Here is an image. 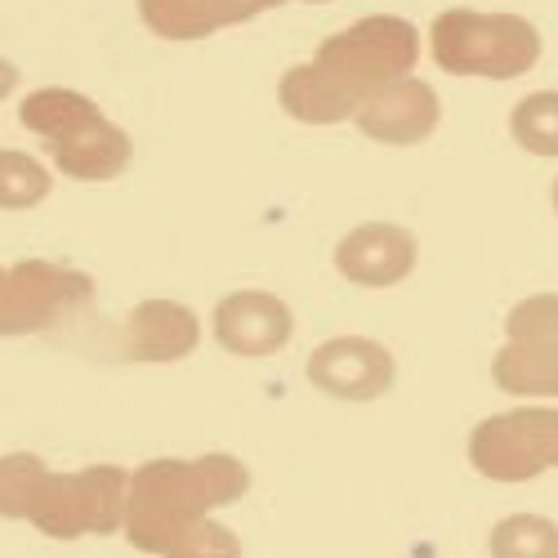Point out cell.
<instances>
[{"mask_svg": "<svg viewBox=\"0 0 558 558\" xmlns=\"http://www.w3.org/2000/svg\"><path fill=\"white\" fill-rule=\"evenodd\" d=\"M54 161L63 174L72 179H117L125 166H130V134L121 125H112L108 117L89 121L85 130L59 138V144H50Z\"/></svg>", "mask_w": 558, "mask_h": 558, "instance_id": "13", "label": "cell"}, {"mask_svg": "<svg viewBox=\"0 0 558 558\" xmlns=\"http://www.w3.org/2000/svg\"><path fill=\"white\" fill-rule=\"evenodd\" d=\"M161 558H242V541L215 519H197Z\"/></svg>", "mask_w": 558, "mask_h": 558, "instance_id": "22", "label": "cell"}, {"mask_svg": "<svg viewBox=\"0 0 558 558\" xmlns=\"http://www.w3.org/2000/svg\"><path fill=\"white\" fill-rule=\"evenodd\" d=\"M509 415H514V425L523 429L527 447L541 456L545 470H558V407H523Z\"/></svg>", "mask_w": 558, "mask_h": 558, "instance_id": "23", "label": "cell"}, {"mask_svg": "<svg viewBox=\"0 0 558 558\" xmlns=\"http://www.w3.org/2000/svg\"><path fill=\"white\" fill-rule=\"evenodd\" d=\"M45 464L36 456H5L0 460V519H32L45 487Z\"/></svg>", "mask_w": 558, "mask_h": 558, "instance_id": "19", "label": "cell"}, {"mask_svg": "<svg viewBox=\"0 0 558 558\" xmlns=\"http://www.w3.org/2000/svg\"><path fill=\"white\" fill-rule=\"evenodd\" d=\"M415 59H421V32L407 19L371 14V19L336 32L331 40H322L313 68L357 108L371 95H380V89L411 76Z\"/></svg>", "mask_w": 558, "mask_h": 558, "instance_id": "1", "label": "cell"}, {"mask_svg": "<svg viewBox=\"0 0 558 558\" xmlns=\"http://www.w3.org/2000/svg\"><path fill=\"white\" fill-rule=\"evenodd\" d=\"M554 210H558V179H554Z\"/></svg>", "mask_w": 558, "mask_h": 558, "instance_id": "24", "label": "cell"}, {"mask_svg": "<svg viewBox=\"0 0 558 558\" xmlns=\"http://www.w3.org/2000/svg\"><path fill=\"white\" fill-rule=\"evenodd\" d=\"M197 340H202V327L193 308H183L174 300H148L125 322V349L138 362H179L197 349Z\"/></svg>", "mask_w": 558, "mask_h": 558, "instance_id": "11", "label": "cell"}, {"mask_svg": "<svg viewBox=\"0 0 558 558\" xmlns=\"http://www.w3.org/2000/svg\"><path fill=\"white\" fill-rule=\"evenodd\" d=\"M519 148L532 157H558V89H536V95L519 99L514 117H509Z\"/></svg>", "mask_w": 558, "mask_h": 558, "instance_id": "17", "label": "cell"}, {"mask_svg": "<svg viewBox=\"0 0 558 558\" xmlns=\"http://www.w3.org/2000/svg\"><path fill=\"white\" fill-rule=\"evenodd\" d=\"M492 380L519 398H558V344L509 340L492 357Z\"/></svg>", "mask_w": 558, "mask_h": 558, "instance_id": "14", "label": "cell"}, {"mask_svg": "<svg viewBox=\"0 0 558 558\" xmlns=\"http://www.w3.org/2000/svg\"><path fill=\"white\" fill-rule=\"evenodd\" d=\"M272 5L282 0H138V14L166 40H197L219 27L246 23Z\"/></svg>", "mask_w": 558, "mask_h": 558, "instance_id": "10", "label": "cell"}, {"mask_svg": "<svg viewBox=\"0 0 558 558\" xmlns=\"http://www.w3.org/2000/svg\"><path fill=\"white\" fill-rule=\"evenodd\" d=\"M336 264L357 287H393L415 268V238L398 223H362L336 246Z\"/></svg>", "mask_w": 558, "mask_h": 558, "instance_id": "8", "label": "cell"}, {"mask_svg": "<svg viewBox=\"0 0 558 558\" xmlns=\"http://www.w3.org/2000/svg\"><path fill=\"white\" fill-rule=\"evenodd\" d=\"M505 336L519 344H558V295H527L509 308Z\"/></svg>", "mask_w": 558, "mask_h": 558, "instance_id": "21", "label": "cell"}, {"mask_svg": "<svg viewBox=\"0 0 558 558\" xmlns=\"http://www.w3.org/2000/svg\"><path fill=\"white\" fill-rule=\"evenodd\" d=\"M308 380L344 402H371L393 389V357L385 344L362 340V336H340L317 344L308 357Z\"/></svg>", "mask_w": 558, "mask_h": 558, "instance_id": "5", "label": "cell"}, {"mask_svg": "<svg viewBox=\"0 0 558 558\" xmlns=\"http://www.w3.org/2000/svg\"><path fill=\"white\" fill-rule=\"evenodd\" d=\"M295 331L291 308L268 291H238L215 308V340L238 357H268Z\"/></svg>", "mask_w": 558, "mask_h": 558, "instance_id": "6", "label": "cell"}, {"mask_svg": "<svg viewBox=\"0 0 558 558\" xmlns=\"http://www.w3.org/2000/svg\"><path fill=\"white\" fill-rule=\"evenodd\" d=\"M215 509L202 456L197 460H148L125 492V536L144 554H166L197 519Z\"/></svg>", "mask_w": 558, "mask_h": 558, "instance_id": "2", "label": "cell"}, {"mask_svg": "<svg viewBox=\"0 0 558 558\" xmlns=\"http://www.w3.org/2000/svg\"><path fill=\"white\" fill-rule=\"evenodd\" d=\"M492 558H558V523L514 514L492 527Z\"/></svg>", "mask_w": 558, "mask_h": 558, "instance_id": "18", "label": "cell"}, {"mask_svg": "<svg viewBox=\"0 0 558 558\" xmlns=\"http://www.w3.org/2000/svg\"><path fill=\"white\" fill-rule=\"evenodd\" d=\"M277 99H282V108H287L295 121H308V125H336V121H344V117L357 112L313 63L291 68V72L282 76V85H277Z\"/></svg>", "mask_w": 558, "mask_h": 558, "instance_id": "15", "label": "cell"}, {"mask_svg": "<svg viewBox=\"0 0 558 558\" xmlns=\"http://www.w3.org/2000/svg\"><path fill=\"white\" fill-rule=\"evenodd\" d=\"M89 121H99V108L85 95H72V89H40L23 104V125L45 134V144H59V138L85 130Z\"/></svg>", "mask_w": 558, "mask_h": 558, "instance_id": "16", "label": "cell"}, {"mask_svg": "<svg viewBox=\"0 0 558 558\" xmlns=\"http://www.w3.org/2000/svg\"><path fill=\"white\" fill-rule=\"evenodd\" d=\"M470 460L492 483H532L536 474H545L541 456L527 447L514 415H492V421H483L470 434Z\"/></svg>", "mask_w": 558, "mask_h": 558, "instance_id": "12", "label": "cell"}, {"mask_svg": "<svg viewBox=\"0 0 558 558\" xmlns=\"http://www.w3.org/2000/svg\"><path fill=\"white\" fill-rule=\"evenodd\" d=\"M434 59L451 76L514 81L541 59V32L519 14H474L447 10L434 23Z\"/></svg>", "mask_w": 558, "mask_h": 558, "instance_id": "3", "label": "cell"}, {"mask_svg": "<svg viewBox=\"0 0 558 558\" xmlns=\"http://www.w3.org/2000/svg\"><path fill=\"white\" fill-rule=\"evenodd\" d=\"M438 117H442L438 95L415 76H402L398 85L357 104V125H362V134L376 138V144H421L438 125Z\"/></svg>", "mask_w": 558, "mask_h": 558, "instance_id": "7", "label": "cell"}, {"mask_svg": "<svg viewBox=\"0 0 558 558\" xmlns=\"http://www.w3.org/2000/svg\"><path fill=\"white\" fill-rule=\"evenodd\" d=\"M125 492L130 478L117 464H95L81 474H45L32 523L54 541L108 536L125 523Z\"/></svg>", "mask_w": 558, "mask_h": 558, "instance_id": "4", "label": "cell"}, {"mask_svg": "<svg viewBox=\"0 0 558 558\" xmlns=\"http://www.w3.org/2000/svg\"><path fill=\"white\" fill-rule=\"evenodd\" d=\"M72 295H89L85 277L27 264L19 272H0V331H27L50 322Z\"/></svg>", "mask_w": 558, "mask_h": 558, "instance_id": "9", "label": "cell"}, {"mask_svg": "<svg viewBox=\"0 0 558 558\" xmlns=\"http://www.w3.org/2000/svg\"><path fill=\"white\" fill-rule=\"evenodd\" d=\"M50 193V174L23 153H0V210H27Z\"/></svg>", "mask_w": 558, "mask_h": 558, "instance_id": "20", "label": "cell"}]
</instances>
